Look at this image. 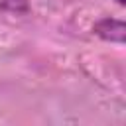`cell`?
<instances>
[{
	"instance_id": "obj_2",
	"label": "cell",
	"mask_w": 126,
	"mask_h": 126,
	"mask_svg": "<svg viewBox=\"0 0 126 126\" xmlns=\"http://www.w3.org/2000/svg\"><path fill=\"white\" fill-rule=\"evenodd\" d=\"M116 2H118L120 6H124V4H126V0H116Z\"/></svg>"
},
{
	"instance_id": "obj_1",
	"label": "cell",
	"mask_w": 126,
	"mask_h": 126,
	"mask_svg": "<svg viewBox=\"0 0 126 126\" xmlns=\"http://www.w3.org/2000/svg\"><path fill=\"white\" fill-rule=\"evenodd\" d=\"M93 32L98 37H102L104 41H112V43H124L126 41V26L122 20L102 18L94 24Z\"/></svg>"
}]
</instances>
